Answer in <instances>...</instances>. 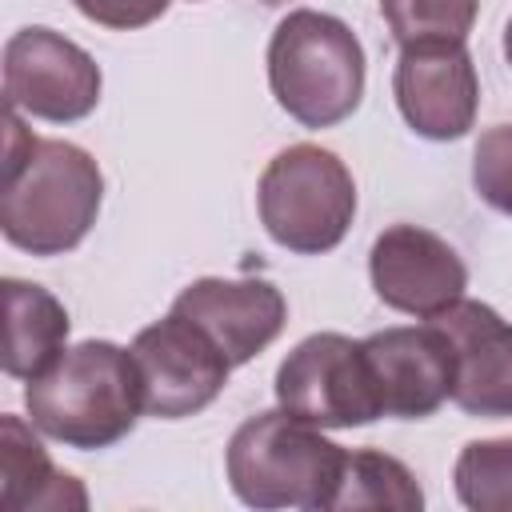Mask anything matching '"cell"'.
Segmentation results:
<instances>
[{
    "instance_id": "cell-1",
    "label": "cell",
    "mask_w": 512,
    "mask_h": 512,
    "mask_svg": "<svg viewBox=\"0 0 512 512\" xmlns=\"http://www.w3.org/2000/svg\"><path fill=\"white\" fill-rule=\"evenodd\" d=\"M104 176L96 160L68 140H36L16 108H4V180L0 228L8 244L32 256L76 248L96 224Z\"/></svg>"
},
{
    "instance_id": "cell-2",
    "label": "cell",
    "mask_w": 512,
    "mask_h": 512,
    "mask_svg": "<svg viewBox=\"0 0 512 512\" xmlns=\"http://www.w3.org/2000/svg\"><path fill=\"white\" fill-rule=\"evenodd\" d=\"M24 404L44 436L92 452L124 440L136 428L144 388L132 352L112 340H84L64 348L40 376L28 380Z\"/></svg>"
},
{
    "instance_id": "cell-3",
    "label": "cell",
    "mask_w": 512,
    "mask_h": 512,
    "mask_svg": "<svg viewBox=\"0 0 512 512\" xmlns=\"http://www.w3.org/2000/svg\"><path fill=\"white\" fill-rule=\"evenodd\" d=\"M344 448L292 412H256L228 440V484L248 508H332Z\"/></svg>"
},
{
    "instance_id": "cell-4",
    "label": "cell",
    "mask_w": 512,
    "mask_h": 512,
    "mask_svg": "<svg viewBox=\"0 0 512 512\" xmlns=\"http://www.w3.org/2000/svg\"><path fill=\"white\" fill-rule=\"evenodd\" d=\"M268 84L292 120L304 128H332L360 108L364 48L344 20L296 8L268 40Z\"/></svg>"
},
{
    "instance_id": "cell-5",
    "label": "cell",
    "mask_w": 512,
    "mask_h": 512,
    "mask_svg": "<svg viewBox=\"0 0 512 512\" xmlns=\"http://www.w3.org/2000/svg\"><path fill=\"white\" fill-rule=\"evenodd\" d=\"M264 232L300 256L332 252L352 216L356 184L344 160L320 144H292L268 160L256 188Z\"/></svg>"
},
{
    "instance_id": "cell-6",
    "label": "cell",
    "mask_w": 512,
    "mask_h": 512,
    "mask_svg": "<svg viewBox=\"0 0 512 512\" xmlns=\"http://www.w3.org/2000/svg\"><path fill=\"white\" fill-rule=\"evenodd\" d=\"M276 404L316 428H360L384 416L360 340L316 332L276 368Z\"/></svg>"
},
{
    "instance_id": "cell-7",
    "label": "cell",
    "mask_w": 512,
    "mask_h": 512,
    "mask_svg": "<svg viewBox=\"0 0 512 512\" xmlns=\"http://www.w3.org/2000/svg\"><path fill=\"white\" fill-rule=\"evenodd\" d=\"M100 100L96 60L52 28H20L4 44V108L36 120H84Z\"/></svg>"
},
{
    "instance_id": "cell-8",
    "label": "cell",
    "mask_w": 512,
    "mask_h": 512,
    "mask_svg": "<svg viewBox=\"0 0 512 512\" xmlns=\"http://www.w3.org/2000/svg\"><path fill=\"white\" fill-rule=\"evenodd\" d=\"M128 352L140 372L144 412L160 420H180L208 408L232 372L228 356L176 312L140 328Z\"/></svg>"
},
{
    "instance_id": "cell-9",
    "label": "cell",
    "mask_w": 512,
    "mask_h": 512,
    "mask_svg": "<svg viewBox=\"0 0 512 512\" xmlns=\"http://www.w3.org/2000/svg\"><path fill=\"white\" fill-rule=\"evenodd\" d=\"M368 272L376 296L408 316H436L464 300L468 268L448 240L416 224H392L376 236L368 252Z\"/></svg>"
},
{
    "instance_id": "cell-10",
    "label": "cell",
    "mask_w": 512,
    "mask_h": 512,
    "mask_svg": "<svg viewBox=\"0 0 512 512\" xmlns=\"http://www.w3.org/2000/svg\"><path fill=\"white\" fill-rule=\"evenodd\" d=\"M396 108L428 140H460L480 104L476 64L464 44H412L392 72Z\"/></svg>"
},
{
    "instance_id": "cell-11",
    "label": "cell",
    "mask_w": 512,
    "mask_h": 512,
    "mask_svg": "<svg viewBox=\"0 0 512 512\" xmlns=\"http://www.w3.org/2000/svg\"><path fill=\"white\" fill-rule=\"evenodd\" d=\"M360 344L384 416L424 420L444 400H452L456 356H452V340L432 320L424 328H384Z\"/></svg>"
},
{
    "instance_id": "cell-12",
    "label": "cell",
    "mask_w": 512,
    "mask_h": 512,
    "mask_svg": "<svg viewBox=\"0 0 512 512\" xmlns=\"http://www.w3.org/2000/svg\"><path fill=\"white\" fill-rule=\"evenodd\" d=\"M428 320L452 340V404L484 420L512 416V324L480 300H456Z\"/></svg>"
},
{
    "instance_id": "cell-13",
    "label": "cell",
    "mask_w": 512,
    "mask_h": 512,
    "mask_svg": "<svg viewBox=\"0 0 512 512\" xmlns=\"http://www.w3.org/2000/svg\"><path fill=\"white\" fill-rule=\"evenodd\" d=\"M172 312L196 324L228 356V364L240 368L280 336L288 304L280 288L268 280L204 276V280H192L172 300Z\"/></svg>"
},
{
    "instance_id": "cell-14",
    "label": "cell",
    "mask_w": 512,
    "mask_h": 512,
    "mask_svg": "<svg viewBox=\"0 0 512 512\" xmlns=\"http://www.w3.org/2000/svg\"><path fill=\"white\" fill-rule=\"evenodd\" d=\"M36 428V424H32ZM20 416L0 420V508L4 512H68L84 508L88 492L76 476L52 468L48 452Z\"/></svg>"
},
{
    "instance_id": "cell-15",
    "label": "cell",
    "mask_w": 512,
    "mask_h": 512,
    "mask_svg": "<svg viewBox=\"0 0 512 512\" xmlns=\"http://www.w3.org/2000/svg\"><path fill=\"white\" fill-rule=\"evenodd\" d=\"M4 372L16 380L40 376L68 340V312L64 304L28 280H4Z\"/></svg>"
},
{
    "instance_id": "cell-16",
    "label": "cell",
    "mask_w": 512,
    "mask_h": 512,
    "mask_svg": "<svg viewBox=\"0 0 512 512\" xmlns=\"http://www.w3.org/2000/svg\"><path fill=\"white\" fill-rule=\"evenodd\" d=\"M424 504V492L416 476L388 452L356 448L344 456V472L332 496V508L356 512V508H388V512H416Z\"/></svg>"
},
{
    "instance_id": "cell-17",
    "label": "cell",
    "mask_w": 512,
    "mask_h": 512,
    "mask_svg": "<svg viewBox=\"0 0 512 512\" xmlns=\"http://www.w3.org/2000/svg\"><path fill=\"white\" fill-rule=\"evenodd\" d=\"M452 480L464 508L512 512V436L464 444L456 456Z\"/></svg>"
},
{
    "instance_id": "cell-18",
    "label": "cell",
    "mask_w": 512,
    "mask_h": 512,
    "mask_svg": "<svg viewBox=\"0 0 512 512\" xmlns=\"http://www.w3.org/2000/svg\"><path fill=\"white\" fill-rule=\"evenodd\" d=\"M480 0H380L388 32L400 48L412 44H464Z\"/></svg>"
},
{
    "instance_id": "cell-19",
    "label": "cell",
    "mask_w": 512,
    "mask_h": 512,
    "mask_svg": "<svg viewBox=\"0 0 512 512\" xmlns=\"http://www.w3.org/2000/svg\"><path fill=\"white\" fill-rule=\"evenodd\" d=\"M472 184L488 208L512 216V124H496L476 140Z\"/></svg>"
},
{
    "instance_id": "cell-20",
    "label": "cell",
    "mask_w": 512,
    "mask_h": 512,
    "mask_svg": "<svg viewBox=\"0 0 512 512\" xmlns=\"http://www.w3.org/2000/svg\"><path fill=\"white\" fill-rule=\"evenodd\" d=\"M80 16H88L92 24H104V28H144L152 20L164 16V8L172 0H72Z\"/></svg>"
},
{
    "instance_id": "cell-21",
    "label": "cell",
    "mask_w": 512,
    "mask_h": 512,
    "mask_svg": "<svg viewBox=\"0 0 512 512\" xmlns=\"http://www.w3.org/2000/svg\"><path fill=\"white\" fill-rule=\"evenodd\" d=\"M504 56H508V64H512V20H508V28H504Z\"/></svg>"
},
{
    "instance_id": "cell-22",
    "label": "cell",
    "mask_w": 512,
    "mask_h": 512,
    "mask_svg": "<svg viewBox=\"0 0 512 512\" xmlns=\"http://www.w3.org/2000/svg\"><path fill=\"white\" fill-rule=\"evenodd\" d=\"M268 4H276V0H268Z\"/></svg>"
}]
</instances>
